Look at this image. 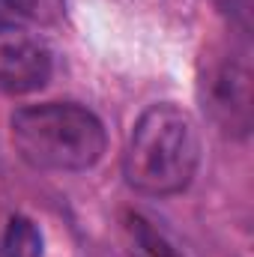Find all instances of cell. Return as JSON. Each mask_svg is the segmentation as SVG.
<instances>
[{
    "instance_id": "1",
    "label": "cell",
    "mask_w": 254,
    "mask_h": 257,
    "mask_svg": "<svg viewBox=\"0 0 254 257\" xmlns=\"http://www.w3.org/2000/svg\"><path fill=\"white\" fill-rule=\"evenodd\" d=\"M200 153L203 144L194 117L174 102H156L132 126L123 150V177L138 194L174 197L191 186Z\"/></svg>"
},
{
    "instance_id": "2",
    "label": "cell",
    "mask_w": 254,
    "mask_h": 257,
    "mask_svg": "<svg viewBox=\"0 0 254 257\" xmlns=\"http://www.w3.org/2000/svg\"><path fill=\"white\" fill-rule=\"evenodd\" d=\"M9 135L30 168L51 174L90 171L108 150L105 123L78 102L24 105L9 117Z\"/></svg>"
},
{
    "instance_id": "3",
    "label": "cell",
    "mask_w": 254,
    "mask_h": 257,
    "mask_svg": "<svg viewBox=\"0 0 254 257\" xmlns=\"http://www.w3.org/2000/svg\"><path fill=\"white\" fill-rule=\"evenodd\" d=\"M251 84L248 33L221 39L203 51L197 72V96L209 120L230 138H245L251 132Z\"/></svg>"
},
{
    "instance_id": "4",
    "label": "cell",
    "mask_w": 254,
    "mask_h": 257,
    "mask_svg": "<svg viewBox=\"0 0 254 257\" xmlns=\"http://www.w3.org/2000/svg\"><path fill=\"white\" fill-rule=\"evenodd\" d=\"M54 75L51 48L30 30L0 21V93L30 96Z\"/></svg>"
},
{
    "instance_id": "5",
    "label": "cell",
    "mask_w": 254,
    "mask_h": 257,
    "mask_svg": "<svg viewBox=\"0 0 254 257\" xmlns=\"http://www.w3.org/2000/svg\"><path fill=\"white\" fill-rule=\"evenodd\" d=\"M123 230H126L129 245L138 257H177L171 239L153 221H147L141 212H126L123 215Z\"/></svg>"
},
{
    "instance_id": "6",
    "label": "cell",
    "mask_w": 254,
    "mask_h": 257,
    "mask_svg": "<svg viewBox=\"0 0 254 257\" xmlns=\"http://www.w3.org/2000/svg\"><path fill=\"white\" fill-rule=\"evenodd\" d=\"M3 257H42V230L27 215H12L3 233Z\"/></svg>"
},
{
    "instance_id": "7",
    "label": "cell",
    "mask_w": 254,
    "mask_h": 257,
    "mask_svg": "<svg viewBox=\"0 0 254 257\" xmlns=\"http://www.w3.org/2000/svg\"><path fill=\"white\" fill-rule=\"evenodd\" d=\"M12 15L39 24V27H54L66 15V0H0Z\"/></svg>"
}]
</instances>
